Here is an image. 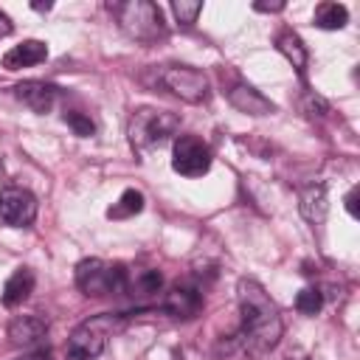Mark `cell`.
Returning <instances> with one entry per match:
<instances>
[{"instance_id":"2","label":"cell","mask_w":360,"mask_h":360,"mask_svg":"<svg viewBox=\"0 0 360 360\" xmlns=\"http://www.w3.org/2000/svg\"><path fill=\"white\" fill-rule=\"evenodd\" d=\"M124 323H127V318L121 312H101V315L84 321L68 338L65 360H96L104 352L107 338L115 335V332H121Z\"/></svg>"},{"instance_id":"8","label":"cell","mask_w":360,"mask_h":360,"mask_svg":"<svg viewBox=\"0 0 360 360\" xmlns=\"http://www.w3.org/2000/svg\"><path fill=\"white\" fill-rule=\"evenodd\" d=\"M37 217V197L28 188L8 186L0 191V219L8 228H25Z\"/></svg>"},{"instance_id":"19","label":"cell","mask_w":360,"mask_h":360,"mask_svg":"<svg viewBox=\"0 0 360 360\" xmlns=\"http://www.w3.org/2000/svg\"><path fill=\"white\" fill-rule=\"evenodd\" d=\"M160 287H163V276H160L158 270H141V273H135L132 281H127V290H129L132 295H138V298H149V295H155Z\"/></svg>"},{"instance_id":"5","label":"cell","mask_w":360,"mask_h":360,"mask_svg":"<svg viewBox=\"0 0 360 360\" xmlns=\"http://www.w3.org/2000/svg\"><path fill=\"white\" fill-rule=\"evenodd\" d=\"M127 267L118 262H104V259H84L76 264V287L87 298H104L112 292L127 290Z\"/></svg>"},{"instance_id":"1","label":"cell","mask_w":360,"mask_h":360,"mask_svg":"<svg viewBox=\"0 0 360 360\" xmlns=\"http://www.w3.org/2000/svg\"><path fill=\"white\" fill-rule=\"evenodd\" d=\"M236 295H239L242 323H239V332L233 335V346H239L245 354H262L273 349L284 329L273 298L253 278H242L236 287Z\"/></svg>"},{"instance_id":"14","label":"cell","mask_w":360,"mask_h":360,"mask_svg":"<svg viewBox=\"0 0 360 360\" xmlns=\"http://www.w3.org/2000/svg\"><path fill=\"white\" fill-rule=\"evenodd\" d=\"M298 208H301V217H304L307 222H312V225L323 222L326 208H329V202H326V186H323V183H309V186H304L301 194H298Z\"/></svg>"},{"instance_id":"20","label":"cell","mask_w":360,"mask_h":360,"mask_svg":"<svg viewBox=\"0 0 360 360\" xmlns=\"http://www.w3.org/2000/svg\"><path fill=\"white\" fill-rule=\"evenodd\" d=\"M321 307H323V295H321V290H315V287H304V290L295 295V309H298L301 315H318Z\"/></svg>"},{"instance_id":"13","label":"cell","mask_w":360,"mask_h":360,"mask_svg":"<svg viewBox=\"0 0 360 360\" xmlns=\"http://www.w3.org/2000/svg\"><path fill=\"white\" fill-rule=\"evenodd\" d=\"M45 56H48V45H45L42 39H25V42L14 45L11 51H6V56H3V68H6V70L31 68V65L45 62Z\"/></svg>"},{"instance_id":"7","label":"cell","mask_w":360,"mask_h":360,"mask_svg":"<svg viewBox=\"0 0 360 360\" xmlns=\"http://www.w3.org/2000/svg\"><path fill=\"white\" fill-rule=\"evenodd\" d=\"M172 169L183 177H202L211 169V149L194 135H180L172 146Z\"/></svg>"},{"instance_id":"21","label":"cell","mask_w":360,"mask_h":360,"mask_svg":"<svg viewBox=\"0 0 360 360\" xmlns=\"http://www.w3.org/2000/svg\"><path fill=\"white\" fill-rule=\"evenodd\" d=\"M172 11H174L177 22L191 25V22H197V17H200V11H202V3H200V0H174V3H172Z\"/></svg>"},{"instance_id":"24","label":"cell","mask_w":360,"mask_h":360,"mask_svg":"<svg viewBox=\"0 0 360 360\" xmlns=\"http://www.w3.org/2000/svg\"><path fill=\"white\" fill-rule=\"evenodd\" d=\"M357 197H360V188L354 186V188H352V191L346 194V211H349V214H352L354 219L360 217V214H357Z\"/></svg>"},{"instance_id":"27","label":"cell","mask_w":360,"mask_h":360,"mask_svg":"<svg viewBox=\"0 0 360 360\" xmlns=\"http://www.w3.org/2000/svg\"><path fill=\"white\" fill-rule=\"evenodd\" d=\"M34 8H37V11H48V8H51V3H34Z\"/></svg>"},{"instance_id":"23","label":"cell","mask_w":360,"mask_h":360,"mask_svg":"<svg viewBox=\"0 0 360 360\" xmlns=\"http://www.w3.org/2000/svg\"><path fill=\"white\" fill-rule=\"evenodd\" d=\"M323 112H326V101L321 96L309 93L307 96V115H323Z\"/></svg>"},{"instance_id":"17","label":"cell","mask_w":360,"mask_h":360,"mask_svg":"<svg viewBox=\"0 0 360 360\" xmlns=\"http://www.w3.org/2000/svg\"><path fill=\"white\" fill-rule=\"evenodd\" d=\"M312 20L323 31H338V28H343L349 22V8L343 3H318Z\"/></svg>"},{"instance_id":"25","label":"cell","mask_w":360,"mask_h":360,"mask_svg":"<svg viewBox=\"0 0 360 360\" xmlns=\"http://www.w3.org/2000/svg\"><path fill=\"white\" fill-rule=\"evenodd\" d=\"M253 8L256 11H281L284 3H253Z\"/></svg>"},{"instance_id":"22","label":"cell","mask_w":360,"mask_h":360,"mask_svg":"<svg viewBox=\"0 0 360 360\" xmlns=\"http://www.w3.org/2000/svg\"><path fill=\"white\" fill-rule=\"evenodd\" d=\"M65 124L79 135V138H90L93 132H96V124L84 115V112H76V110H70V112H65Z\"/></svg>"},{"instance_id":"15","label":"cell","mask_w":360,"mask_h":360,"mask_svg":"<svg viewBox=\"0 0 360 360\" xmlns=\"http://www.w3.org/2000/svg\"><path fill=\"white\" fill-rule=\"evenodd\" d=\"M31 292H34V273L28 267H17L3 284V304L6 307H20Z\"/></svg>"},{"instance_id":"9","label":"cell","mask_w":360,"mask_h":360,"mask_svg":"<svg viewBox=\"0 0 360 360\" xmlns=\"http://www.w3.org/2000/svg\"><path fill=\"white\" fill-rule=\"evenodd\" d=\"M14 96L34 112H51L56 98H59V87L56 84H48V82H37V79H28V82H20L14 87Z\"/></svg>"},{"instance_id":"26","label":"cell","mask_w":360,"mask_h":360,"mask_svg":"<svg viewBox=\"0 0 360 360\" xmlns=\"http://www.w3.org/2000/svg\"><path fill=\"white\" fill-rule=\"evenodd\" d=\"M6 34H11V20L0 11V37H6Z\"/></svg>"},{"instance_id":"3","label":"cell","mask_w":360,"mask_h":360,"mask_svg":"<svg viewBox=\"0 0 360 360\" xmlns=\"http://www.w3.org/2000/svg\"><path fill=\"white\" fill-rule=\"evenodd\" d=\"M177 127H180V121H177L174 112L155 110V107H141V110L132 112L129 127H127V135H129L132 149L149 152V149L166 143L177 132Z\"/></svg>"},{"instance_id":"11","label":"cell","mask_w":360,"mask_h":360,"mask_svg":"<svg viewBox=\"0 0 360 360\" xmlns=\"http://www.w3.org/2000/svg\"><path fill=\"white\" fill-rule=\"evenodd\" d=\"M202 309V292L197 287L188 284H177L172 292H166L163 298V312H169L172 318H194Z\"/></svg>"},{"instance_id":"10","label":"cell","mask_w":360,"mask_h":360,"mask_svg":"<svg viewBox=\"0 0 360 360\" xmlns=\"http://www.w3.org/2000/svg\"><path fill=\"white\" fill-rule=\"evenodd\" d=\"M48 335V321L39 318V315H17L11 323H8V340L11 346H22V349H31V346H39Z\"/></svg>"},{"instance_id":"4","label":"cell","mask_w":360,"mask_h":360,"mask_svg":"<svg viewBox=\"0 0 360 360\" xmlns=\"http://www.w3.org/2000/svg\"><path fill=\"white\" fill-rule=\"evenodd\" d=\"M110 8L115 14L118 25L124 28V34H129L138 42H155L166 34L163 14L149 0H127V3H115Z\"/></svg>"},{"instance_id":"6","label":"cell","mask_w":360,"mask_h":360,"mask_svg":"<svg viewBox=\"0 0 360 360\" xmlns=\"http://www.w3.org/2000/svg\"><path fill=\"white\" fill-rule=\"evenodd\" d=\"M158 82L174 93L177 98L188 101V104H200L208 98V79L205 73L188 68V65H163L158 70Z\"/></svg>"},{"instance_id":"12","label":"cell","mask_w":360,"mask_h":360,"mask_svg":"<svg viewBox=\"0 0 360 360\" xmlns=\"http://www.w3.org/2000/svg\"><path fill=\"white\" fill-rule=\"evenodd\" d=\"M228 98L231 104L239 110V112H248V115H270L276 107L270 98H264L256 87L245 84V82H236L231 90H228Z\"/></svg>"},{"instance_id":"18","label":"cell","mask_w":360,"mask_h":360,"mask_svg":"<svg viewBox=\"0 0 360 360\" xmlns=\"http://www.w3.org/2000/svg\"><path fill=\"white\" fill-rule=\"evenodd\" d=\"M143 211V194L138 191V188H127L121 197H118V202H112L110 208H107V217L110 219H129V217H135V214H141Z\"/></svg>"},{"instance_id":"16","label":"cell","mask_w":360,"mask_h":360,"mask_svg":"<svg viewBox=\"0 0 360 360\" xmlns=\"http://www.w3.org/2000/svg\"><path fill=\"white\" fill-rule=\"evenodd\" d=\"M276 48L284 53V59H287L298 73H304V68H307V48H304V42H301V37H298L295 31H281V34L276 37Z\"/></svg>"}]
</instances>
